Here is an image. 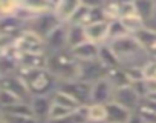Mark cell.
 I'll use <instances>...</instances> for the list:
<instances>
[{
    "instance_id": "10",
    "label": "cell",
    "mask_w": 156,
    "mask_h": 123,
    "mask_svg": "<svg viewBox=\"0 0 156 123\" xmlns=\"http://www.w3.org/2000/svg\"><path fill=\"white\" fill-rule=\"evenodd\" d=\"M113 95V86L107 79H101L95 83H92L90 88V103H100L106 105L112 100Z\"/></svg>"
},
{
    "instance_id": "2",
    "label": "cell",
    "mask_w": 156,
    "mask_h": 123,
    "mask_svg": "<svg viewBox=\"0 0 156 123\" xmlns=\"http://www.w3.org/2000/svg\"><path fill=\"white\" fill-rule=\"evenodd\" d=\"M46 69L58 82L73 80L78 79V60L70 54L69 49L48 52Z\"/></svg>"
},
{
    "instance_id": "4",
    "label": "cell",
    "mask_w": 156,
    "mask_h": 123,
    "mask_svg": "<svg viewBox=\"0 0 156 123\" xmlns=\"http://www.w3.org/2000/svg\"><path fill=\"white\" fill-rule=\"evenodd\" d=\"M109 66H106L100 58L78 62V79L86 83H95L101 79H106Z\"/></svg>"
},
{
    "instance_id": "31",
    "label": "cell",
    "mask_w": 156,
    "mask_h": 123,
    "mask_svg": "<svg viewBox=\"0 0 156 123\" xmlns=\"http://www.w3.org/2000/svg\"><path fill=\"white\" fill-rule=\"evenodd\" d=\"M19 6H20L19 0H0V16L16 14Z\"/></svg>"
},
{
    "instance_id": "14",
    "label": "cell",
    "mask_w": 156,
    "mask_h": 123,
    "mask_svg": "<svg viewBox=\"0 0 156 123\" xmlns=\"http://www.w3.org/2000/svg\"><path fill=\"white\" fill-rule=\"evenodd\" d=\"M98 43H94L90 40H86L80 45H76L73 48H70V54L78 60V62H83V60H92V58H98Z\"/></svg>"
},
{
    "instance_id": "37",
    "label": "cell",
    "mask_w": 156,
    "mask_h": 123,
    "mask_svg": "<svg viewBox=\"0 0 156 123\" xmlns=\"http://www.w3.org/2000/svg\"><path fill=\"white\" fill-rule=\"evenodd\" d=\"M145 99H151V100H156V91H151V92H148Z\"/></svg>"
},
{
    "instance_id": "20",
    "label": "cell",
    "mask_w": 156,
    "mask_h": 123,
    "mask_svg": "<svg viewBox=\"0 0 156 123\" xmlns=\"http://www.w3.org/2000/svg\"><path fill=\"white\" fill-rule=\"evenodd\" d=\"M87 121V105H81L64 117L48 120L46 123H86Z\"/></svg>"
},
{
    "instance_id": "33",
    "label": "cell",
    "mask_w": 156,
    "mask_h": 123,
    "mask_svg": "<svg viewBox=\"0 0 156 123\" xmlns=\"http://www.w3.org/2000/svg\"><path fill=\"white\" fill-rule=\"evenodd\" d=\"M144 49H145V52L148 54V57H150V58H156V35L150 40V43H148V45H145V46H144Z\"/></svg>"
},
{
    "instance_id": "24",
    "label": "cell",
    "mask_w": 156,
    "mask_h": 123,
    "mask_svg": "<svg viewBox=\"0 0 156 123\" xmlns=\"http://www.w3.org/2000/svg\"><path fill=\"white\" fill-rule=\"evenodd\" d=\"M98 58L103 62L106 66H109V68L119 66V60H118L116 54L113 52V49L110 48V45L107 42L100 45V48H98Z\"/></svg>"
},
{
    "instance_id": "8",
    "label": "cell",
    "mask_w": 156,
    "mask_h": 123,
    "mask_svg": "<svg viewBox=\"0 0 156 123\" xmlns=\"http://www.w3.org/2000/svg\"><path fill=\"white\" fill-rule=\"evenodd\" d=\"M112 100L116 102V103H119L121 106H124L129 111H136V108L139 106V103H141L142 99L138 95V92L133 89L132 85H126V86H121V88H115L113 89Z\"/></svg>"
},
{
    "instance_id": "38",
    "label": "cell",
    "mask_w": 156,
    "mask_h": 123,
    "mask_svg": "<svg viewBox=\"0 0 156 123\" xmlns=\"http://www.w3.org/2000/svg\"><path fill=\"white\" fill-rule=\"evenodd\" d=\"M104 2H119V0H104Z\"/></svg>"
},
{
    "instance_id": "39",
    "label": "cell",
    "mask_w": 156,
    "mask_h": 123,
    "mask_svg": "<svg viewBox=\"0 0 156 123\" xmlns=\"http://www.w3.org/2000/svg\"><path fill=\"white\" fill-rule=\"evenodd\" d=\"M0 123H5V121H3V120H2V118H0Z\"/></svg>"
},
{
    "instance_id": "11",
    "label": "cell",
    "mask_w": 156,
    "mask_h": 123,
    "mask_svg": "<svg viewBox=\"0 0 156 123\" xmlns=\"http://www.w3.org/2000/svg\"><path fill=\"white\" fill-rule=\"evenodd\" d=\"M17 62H19V68H25V69L46 68L48 54L46 52H19Z\"/></svg>"
},
{
    "instance_id": "1",
    "label": "cell",
    "mask_w": 156,
    "mask_h": 123,
    "mask_svg": "<svg viewBox=\"0 0 156 123\" xmlns=\"http://www.w3.org/2000/svg\"><path fill=\"white\" fill-rule=\"evenodd\" d=\"M119 60V66H144L150 60L145 49L136 40L133 34H127L121 39L107 42Z\"/></svg>"
},
{
    "instance_id": "16",
    "label": "cell",
    "mask_w": 156,
    "mask_h": 123,
    "mask_svg": "<svg viewBox=\"0 0 156 123\" xmlns=\"http://www.w3.org/2000/svg\"><path fill=\"white\" fill-rule=\"evenodd\" d=\"M106 112H107L106 123H126L132 111H129L124 106H121L119 103L110 100L109 103H106Z\"/></svg>"
},
{
    "instance_id": "12",
    "label": "cell",
    "mask_w": 156,
    "mask_h": 123,
    "mask_svg": "<svg viewBox=\"0 0 156 123\" xmlns=\"http://www.w3.org/2000/svg\"><path fill=\"white\" fill-rule=\"evenodd\" d=\"M25 28H26V23H25L22 19H19L16 14L0 16V34L14 39V37H17Z\"/></svg>"
},
{
    "instance_id": "9",
    "label": "cell",
    "mask_w": 156,
    "mask_h": 123,
    "mask_svg": "<svg viewBox=\"0 0 156 123\" xmlns=\"http://www.w3.org/2000/svg\"><path fill=\"white\" fill-rule=\"evenodd\" d=\"M44 46H46V54L60 51V49H69L67 48V34H66V22L60 23L55 29H52L46 37H44Z\"/></svg>"
},
{
    "instance_id": "30",
    "label": "cell",
    "mask_w": 156,
    "mask_h": 123,
    "mask_svg": "<svg viewBox=\"0 0 156 123\" xmlns=\"http://www.w3.org/2000/svg\"><path fill=\"white\" fill-rule=\"evenodd\" d=\"M73 109H69V108H64L58 103H51V108H49V114H48V120H55V118H60V117H64L67 115L69 112H72ZM46 120V121H48Z\"/></svg>"
},
{
    "instance_id": "17",
    "label": "cell",
    "mask_w": 156,
    "mask_h": 123,
    "mask_svg": "<svg viewBox=\"0 0 156 123\" xmlns=\"http://www.w3.org/2000/svg\"><path fill=\"white\" fill-rule=\"evenodd\" d=\"M66 34H67V48L69 49L87 40L84 26L83 25H78V23H69V22H66Z\"/></svg>"
},
{
    "instance_id": "22",
    "label": "cell",
    "mask_w": 156,
    "mask_h": 123,
    "mask_svg": "<svg viewBox=\"0 0 156 123\" xmlns=\"http://www.w3.org/2000/svg\"><path fill=\"white\" fill-rule=\"evenodd\" d=\"M110 85L115 88H121V86H126V85H130V79L127 77L126 74V69L122 66H113V68H109V73H107V77H106Z\"/></svg>"
},
{
    "instance_id": "29",
    "label": "cell",
    "mask_w": 156,
    "mask_h": 123,
    "mask_svg": "<svg viewBox=\"0 0 156 123\" xmlns=\"http://www.w3.org/2000/svg\"><path fill=\"white\" fill-rule=\"evenodd\" d=\"M5 123H46V121H40L35 117H29V115H11V114H0Z\"/></svg>"
},
{
    "instance_id": "28",
    "label": "cell",
    "mask_w": 156,
    "mask_h": 123,
    "mask_svg": "<svg viewBox=\"0 0 156 123\" xmlns=\"http://www.w3.org/2000/svg\"><path fill=\"white\" fill-rule=\"evenodd\" d=\"M119 20L122 22V25L126 26V29H127V32H129V34H135V32H138L141 28H144V26H145L144 20H142L138 14L126 16V17H121Z\"/></svg>"
},
{
    "instance_id": "19",
    "label": "cell",
    "mask_w": 156,
    "mask_h": 123,
    "mask_svg": "<svg viewBox=\"0 0 156 123\" xmlns=\"http://www.w3.org/2000/svg\"><path fill=\"white\" fill-rule=\"evenodd\" d=\"M20 6L31 11L32 14L55 11V3L52 0H20Z\"/></svg>"
},
{
    "instance_id": "40",
    "label": "cell",
    "mask_w": 156,
    "mask_h": 123,
    "mask_svg": "<svg viewBox=\"0 0 156 123\" xmlns=\"http://www.w3.org/2000/svg\"><path fill=\"white\" fill-rule=\"evenodd\" d=\"M86 123H92V121H86Z\"/></svg>"
},
{
    "instance_id": "26",
    "label": "cell",
    "mask_w": 156,
    "mask_h": 123,
    "mask_svg": "<svg viewBox=\"0 0 156 123\" xmlns=\"http://www.w3.org/2000/svg\"><path fill=\"white\" fill-rule=\"evenodd\" d=\"M106 118H107L106 105H100V103H89L87 105V121L106 123Z\"/></svg>"
},
{
    "instance_id": "34",
    "label": "cell",
    "mask_w": 156,
    "mask_h": 123,
    "mask_svg": "<svg viewBox=\"0 0 156 123\" xmlns=\"http://www.w3.org/2000/svg\"><path fill=\"white\" fill-rule=\"evenodd\" d=\"M80 5L86 8H103L104 0H80Z\"/></svg>"
},
{
    "instance_id": "32",
    "label": "cell",
    "mask_w": 156,
    "mask_h": 123,
    "mask_svg": "<svg viewBox=\"0 0 156 123\" xmlns=\"http://www.w3.org/2000/svg\"><path fill=\"white\" fill-rule=\"evenodd\" d=\"M20 99L16 95V94H12L11 91H8V89H5V88H0V108H5V106H9V105H12V103H16V102H19Z\"/></svg>"
},
{
    "instance_id": "7",
    "label": "cell",
    "mask_w": 156,
    "mask_h": 123,
    "mask_svg": "<svg viewBox=\"0 0 156 123\" xmlns=\"http://www.w3.org/2000/svg\"><path fill=\"white\" fill-rule=\"evenodd\" d=\"M0 88H5L8 91H11L12 94H16L20 100L29 102L31 100V92L28 89V86L25 85L23 79L16 73V74H9V76H2L0 77Z\"/></svg>"
},
{
    "instance_id": "21",
    "label": "cell",
    "mask_w": 156,
    "mask_h": 123,
    "mask_svg": "<svg viewBox=\"0 0 156 123\" xmlns=\"http://www.w3.org/2000/svg\"><path fill=\"white\" fill-rule=\"evenodd\" d=\"M135 5V11L136 14L144 20V23H147L156 11V0H133Z\"/></svg>"
},
{
    "instance_id": "23",
    "label": "cell",
    "mask_w": 156,
    "mask_h": 123,
    "mask_svg": "<svg viewBox=\"0 0 156 123\" xmlns=\"http://www.w3.org/2000/svg\"><path fill=\"white\" fill-rule=\"evenodd\" d=\"M0 114H11V115H29V117H34L29 102H25V100H19V102H16V103H12V105H9V106L0 108Z\"/></svg>"
},
{
    "instance_id": "36",
    "label": "cell",
    "mask_w": 156,
    "mask_h": 123,
    "mask_svg": "<svg viewBox=\"0 0 156 123\" xmlns=\"http://www.w3.org/2000/svg\"><path fill=\"white\" fill-rule=\"evenodd\" d=\"M142 103H144L148 109H151V111L156 114V100H151V99H142Z\"/></svg>"
},
{
    "instance_id": "25",
    "label": "cell",
    "mask_w": 156,
    "mask_h": 123,
    "mask_svg": "<svg viewBox=\"0 0 156 123\" xmlns=\"http://www.w3.org/2000/svg\"><path fill=\"white\" fill-rule=\"evenodd\" d=\"M51 100H52L54 103H58V105H61V106H64V108H69V109H76L78 106H81L72 95H69L67 92H64V91H61V89H58V88L51 94Z\"/></svg>"
},
{
    "instance_id": "3",
    "label": "cell",
    "mask_w": 156,
    "mask_h": 123,
    "mask_svg": "<svg viewBox=\"0 0 156 123\" xmlns=\"http://www.w3.org/2000/svg\"><path fill=\"white\" fill-rule=\"evenodd\" d=\"M17 74L23 79L31 95H51L58 86V80L46 68H35V69L19 68Z\"/></svg>"
},
{
    "instance_id": "35",
    "label": "cell",
    "mask_w": 156,
    "mask_h": 123,
    "mask_svg": "<svg viewBox=\"0 0 156 123\" xmlns=\"http://www.w3.org/2000/svg\"><path fill=\"white\" fill-rule=\"evenodd\" d=\"M126 123H147L136 111H132L130 112V115H129V118H127V121Z\"/></svg>"
},
{
    "instance_id": "13",
    "label": "cell",
    "mask_w": 156,
    "mask_h": 123,
    "mask_svg": "<svg viewBox=\"0 0 156 123\" xmlns=\"http://www.w3.org/2000/svg\"><path fill=\"white\" fill-rule=\"evenodd\" d=\"M86 29V37L87 40L94 42V43H106L107 42V29H109V20H98V22H92L89 25L84 26Z\"/></svg>"
},
{
    "instance_id": "15",
    "label": "cell",
    "mask_w": 156,
    "mask_h": 123,
    "mask_svg": "<svg viewBox=\"0 0 156 123\" xmlns=\"http://www.w3.org/2000/svg\"><path fill=\"white\" fill-rule=\"evenodd\" d=\"M51 103H52L51 95H32L31 100H29V105H31L34 117L38 118L40 121H46Z\"/></svg>"
},
{
    "instance_id": "27",
    "label": "cell",
    "mask_w": 156,
    "mask_h": 123,
    "mask_svg": "<svg viewBox=\"0 0 156 123\" xmlns=\"http://www.w3.org/2000/svg\"><path fill=\"white\" fill-rule=\"evenodd\" d=\"M127 29L126 26L122 25V22L119 19H113V20H109V29H107V42L110 40H116V39H121L124 35H127Z\"/></svg>"
},
{
    "instance_id": "5",
    "label": "cell",
    "mask_w": 156,
    "mask_h": 123,
    "mask_svg": "<svg viewBox=\"0 0 156 123\" xmlns=\"http://www.w3.org/2000/svg\"><path fill=\"white\" fill-rule=\"evenodd\" d=\"M60 23H63V22L57 17V14H55L54 11H49V13L35 14L29 22H26V28L31 29V31H34L35 34H38V35L44 40V37H46L52 29H55Z\"/></svg>"
},
{
    "instance_id": "6",
    "label": "cell",
    "mask_w": 156,
    "mask_h": 123,
    "mask_svg": "<svg viewBox=\"0 0 156 123\" xmlns=\"http://www.w3.org/2000/svg\"><path fill=\"white\" fill-rule=\"evenodd\" d=\"M58 89L67 92L72 95L80 105H89L90 103V83H86L80 79H73V80H66V82H58Z\"/></svg>"
},
{
    "instance_id": "18",
    "label": "cell",
    "mask_w": 156,
    "mask_h": 123,
    "mask_svg": "<svg viewBox=\"0 0 156 123\" xmlns=\"http://www.w3.org/2000/svg\"><path fill=\"white\" fill-rule=\"evenodd\" d=\"M78 6H80V0H58L54 13L61 22H69V19L73 16Z\"/></svg>"
}]
</instances>
